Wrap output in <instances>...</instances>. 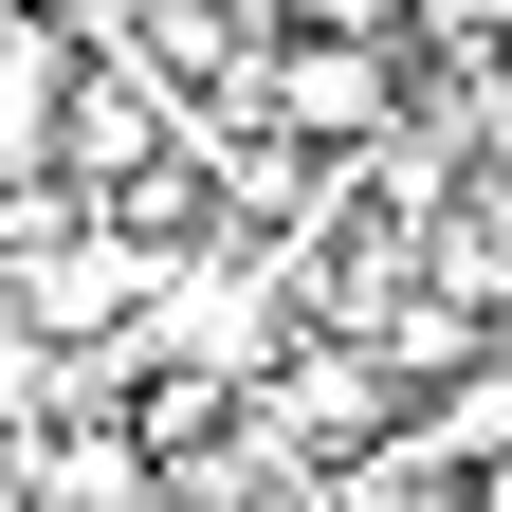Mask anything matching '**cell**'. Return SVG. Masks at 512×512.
Returning <instances> with one entry per match:
<instances>
[{
  "instance_id": "obj_1",
  "label": "cell",
  "mask_w": 512,
  "mask_h": 512,
  "mask_svg": "<svg viewBox=\"0 0 512 512\" xmlns=\"http://www.w3.org/2000/svg\"><path fill=\"white\" fill-rule=\"evenodd\" d=\"M256 92H275V128H348V147H366V128H384V55L366 37H275Z\"/></svg>"
},
{
  "instance_id": "obj_2",
  "label": "cell",
  "mask_w": 512,
  "mask_h": 512,
  "mask_svg": "<svg viewBox=\"0 0 512 512\" xmlns=\"http://www.w3.org/2000/svg\"><path fill=\"white\" fill-rule=\"evenodd\" d=\"M348 19H384V0H293V37H348Z\"/></svg>"
}]
</instances>
